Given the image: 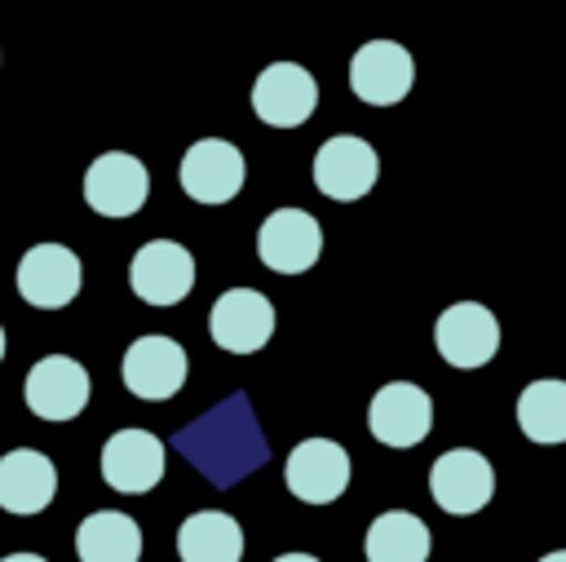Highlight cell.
Here are the masks:
<instances>
[{
  "label": "cell",
  "instance_id": "d6986e66",
  "mask_svg": "<svg viewBox=\"0 0 566 562\" xmlns=\"http://www.w3.org/2000/svg\"><path fill=\"white\" fill-rule=\"evenodd\" d=\"M80 562H137L142 558V527L119 509H97L75 531Z\"/></svg>",
  "mask_w": 566,
  "mask_h": 562
},
{
  "label": "cell",
  "instance_id": "d4e9b609",
  "mask_svg": "<svg viewBox=\"0 0 566 562\" xmlns=\"http://www.w3.org/2000/svg\"><path fill=\"white\" fill-rule=\"evenodd\" d=\"M0 358H4V327H0Z\"/></svg>",
  "mask_w": 566,
  "mask_h": 562
},
{
  "label": "cell",
  "instance_id": "8fae6325",
  "mask_svg": "<svg viewBox=\"0 0 566 562\" xmlns=\"http://www.w3.org/2000/svg\"><path fill=\"white\" fill-rule=\"evenodd\" d=\"M287 491L305 504H332L349 487V451L336 438H301L287 451Z\"/></svg>",
  "mask_w": 566,
  "mask_h": 562
},
{
  "label": "cell",
  "instance_id": "7402d4cb",
  "mask_svg": "<svg viewBox=\"0 0 566 562\" xmlns=\"http://www.w3.org/2000/svg\"><path fill=\"white\" fill-rule=\"evenodd\" d=\"M0 562H49V558H40V553H9V558H0Z\"/></svg>",
  "mask_w": 566,
  "mask_h": 562
},
{
  "label": "cell",
  "instance_id": "52a82bcc",
  "mask_svg": "<svg viewBox=\"0 0 566 562\" xmlns=\"http://www.w3.org/2000/svg\"><path fill=\"white\" fill-rule=\"evenodd\" d=\"M13 279H18V296L27 305H35V310H62V305L75 301L84 270H80V257L66 243H35V248L22 252Z\"/></svg>",
  "mask_w": 566,
  "mask_h": 562
},
{
  "label": "cell",
  "instance_id": "7a4b0ae2",
  "mask_svg": "<svg viewBox=\"0 0 566 562\" xmlns=\"http://www.w3.org/2000/svg\"><path fill=\"white\" fill-rule=\"evenodd\" d=\"M208 332L226 354H256L274 336V305L256 288H226L208 310Z\"/></svg>",
  "mask_w": 566,
  "mask_h": 562
},
{
  "label": "cell",
  "instance_id": "cb8c5ba5",
  "mask_svg": "<svg viewBox=\"0 0 566 562\" xmlns=\"http://www.w3.org/2000/svg\"><path fill=\"white\" fill-rule=\"evenodd\" d=\"M539 562H566V549H553V553H544Z\"/></svg>",
  "mask_w": 566,
  "mask_h": 562
},
{
  "label": "cell",
  "instance_id": "8992f818",
  "mask_svg": "<svg viewBox=\"0 0 566 562\" xmlns=\"http://www.w3.org/2000/svg\"><path fill=\"white\" fill-rule=\"evenodd\" d=\"M491 491H495V469L473 447H451L429 469V496L442 513H455V518L478 513L486 509Z\"/></svg>",
  "mask_w": 566,
  "mask_h": 562
},
{
  "label": "cell",
  "instance_id": "2e32d148",
  "mask_svg": "<svg viewBox=\"0 0 566 562\" xmlns=\"http://www.w3.org/2000/svg\"><path fill=\"white\" fill-rule=\"evenodd\" d=\"M102 478L111 491L142 496L164 478V438L150 429H115L102 443Z\"/></svg>",
  "mask_w": 566,
  "mask_h": 562
},
{
  "label": "cell",
  "instance_id": "4fadbf2b",
  "mask_svg": "<svg viewBox=\"0 0 566 562\" xmlns=\"http://www.w3.org/2000/svg\"><path fill=\"white\" fill-rule=\"evenodd\" d=\"M181 190L195 204H230L243 190V150L226 137H199L181 155Z\"/></svg>",
  "mask_w": 566,
  "mask_h": 562
},
{
  "label": "cell",
  "instance_id": "30bf717a",
  "mask_svg": "<svg viewBox=\"0 0 566 562\" xmlns=\"http://www.w3.org/2000/svg\"><path fill=\"white\" fill-rule=\"evenodd\" d=\"M433 345L451 367H482L500 350V323L482 301H455L438 314Z\"/></svg>",
  "mask_w": 566,
  "mask_h": 562
},
{
  "label": "cell",
  "instance_id": "e0dca14e",
  "mask_svg": "<svg viewBox=\"0 0 566 562\" xmlns=\"http://www.w3.org/2000/svg\"><path fill=\"white\" fill-rule=\"evenodd\" d=\"M57 496V469L44 451L35 447H18L0 456V509L4 513H40L49 509V500Z\"/></svg>",
  "mask_w": 566,
  "mask_h": 562
},
{
  "label": "cell",
  "instance_id": "603a6c76",
  "mask_svg": "<svg viewBox=\"0 0 566 562\" xmlns=\"http://www.w3.org/2000/svg\"><path fill=\"white\" fill-rule=\"evenodd\" d=\"M274 562H318L314 553H283V558H274Z\"/></svg>",
  "mask_w": 566,
  "mask_h": 562
},
{
  "label": "cell",
  "instance_id": "ac0fdd59",
  "mask_svg": "<svg viewBox=\"0 0 566 562\" xmlns=\"http://www.w3.org/2000/svg\"><path fill=\"white\" fill-rule=\"evenodd\" d=\"M177 558L181 562H239L243 531L221 509H199L177 527Z\"/></svg>",
  "mask_w": 566,
  "mask_h": 562
},
{
  "label": "cell",
  "instance_id": "44dd1931",
  "mask_svg": "<svg viewBox=\"0 0 566 562\" xmlns=\"http://www.w3.org/2000/svg\"><path fill=\"white\" fill-rule=\"evenodd\" d=\"M517 425L531 443H566V381H531L517 394Z\"/></svg>",
  "mask_w": 566,
  "mask_h": 562
},
{
  "label": "cell",
  "instance_id": "6da1fadb",
  "mask_svg": "<svg viewBox=\"0 0 566 562\" xmlns=\"http://www.w3.org/2000/svg\"><path fill=\"white\" fill-rule=\"evenodd\" d=\"M128 288L146 305H177L195 288V257L177 239H150L128 261Z\"/></svg>",
  "mask_w": 566,
  "mask_h": 562
},
{
  "label": "cell",
  "instance_id": "7c38bea8",
  "mask_svg": "<svg viewBox=\"0 0 566 562\" xmlns=\"http://www.w3.org/2000/svg\"><path fill=\"white\" fill-rule=\"evenodd\" d=\"M411 80H416V62H411V53L398 40H367L349 58V89L367 106L402 102L411 93Z\"/></svg>",
  "mask_w": 566,
  "mask_h": 562
},
{
  "label": "cell",
  "instance_id": "5b68a950",
  "mask_svg": "<svg viewBox=\"0 0 566 562\" xmlns=\"http://www.w3.org/2000/svg\"><path fill=\"white\" fill-rule=\"evenodd\" d=\"M367 429L385 447H416L433 429V398L411 381H389L371 394Z\"/></svg>",
  "mask_w": 566,
  "mask_h": 562
},
{
  "label": "cell",
  "instance_id": "3957f363",
  "mask_svg": "<svg viewBox=\"0 0 566 562\" xmlns=\"http://www.w3.org/2000/svg\"><path fill=\"white\" fill-rule=\"evenodd\" d=\"M186 350L172 341V336H159V332H146L137 336L128 350H124V363H119V376L128 385V394L146 398V403H164L172 398L181 385H186Z\"/></svg>",
  "mask_w": 566,
  "mask_h": 562
},
{
  "label": "cell",
  "instance_id": "5bb4252c",
  "mask_svg": "<svg viewBox=\"0 0 566 562\" xmlns=\"http://www.w3.org/2000/svg\"><path fill=\"white\" fill-rule=\"evenodd\" d=\"M380 177V159L371 150V142L363 137H327L314 155V186L327 195V199H340V204H354L363 199Z\"/></svg>",
  "mask_w": 566,
  "mask_h": 562
},
{
  "label": "cell",
  "instance_id": "277c9868",
  "mask_svg": "<svg viewBox=\"0 0 566 562\" xmlns=\"http://www.w3.org/2000/svg\"><path fill=\"white\" fill-rule=\"evenodd\" d=\"M88 394H93V381L84 363H75L71 354H44L22 385V398L40 420H75L88 407Z\"/></svg>",
  "mask_w": 566,
  "mask_h": 562
},
{
  "label": "cell",
  "instance_id": "ffe728a7",
  "mask_svg": "<svg viewBox=\"0 0 566 562\" xmlns=\"http://www.w3.org/2000/svg\"><path fill=\"white\" fill-rule=\"evenodd\" d=\"M429 549H433L429 527L411 509H385V513H376L371 527H367V540H363L367 562H424Z\"/></svg>",
  "mask_w": 566,
  "mask_h": 562
},
{
  "label": "cell",
  "instance_id": "9c48e42d",
  "mask_svg": "<svg viewBox=\"0 0 566 562\" xmlns=\"http://www.w3.org/2000/svg\"><path fill=\"white\" fill-rule=\"evenodd\" d=\"M150 195V173L128 150H106L84 173V204L102 217H133Z\"/></svg>",
  "mask_w": 566,
  "mask_h": 562
},
{
  "label": "cell",
  "instance_id": "9a60e30c",
  "mask_svg": "<svg viewBox=\"0 0 566 562\" xmlns=\"http://www.w3.org/2000/svg\"><path fill=\"white\" fill-rule=\"evenodd\" d=\"M323 252V226L301 208H274L256 230V257L274 274H301Z\"/></svg>",
  "mask_w": 566,
  "mask_h": 562
},
{
  "label": "cell",
  "instance_id": "ba28073f",
  "mask_svg": "<svg viewBox=\"0 0 566 562\" xmlns=\"http://www.w3.org/2000/svg\"><path fill=\"white\" fill-rule=\"evenodd\" d=\"M318 84L301 62H270L252 84V111L270 128H296L314 115Z\"/></svg>",
  "mask_w": 566,
  "mask_h": 562
}]
</instances>
